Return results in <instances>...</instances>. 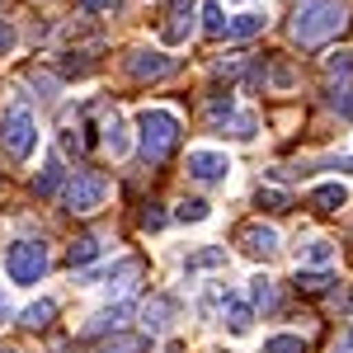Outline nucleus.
I'll list each match as a JSON object with an SVG mask.
<instances>
[{
    "label": "nucleus",
    "mask_w": 353,
    "mask_h": 353,
    "mask_svg": "<svg viewBox=\"0 0 353 353\" xmlns=\"http://www.w3.org/2000/svg\"><path fill=\"white\" fill-rule=\"evenodd\" d=\"M344 198H349L344 184H321V189H311V208H316V212H339Z\"/></svg>",
    "instance_id": "obj_14"
},
{
    "label": "nucleus",
    "mask_w": 353,
    "mask_h": 353,
    "mask_svg": "<svg viewBox=\"0 0 353 353\" xmlns=\"http://www.w3.org/2000/svg\"><path fill=\"white\" fill-rule=\"evenodd\" d=\"M170 66H174V61L165 52H146V48L132 52V61H128V71H132L137 81H161V76H170Z\"/></svg>",
    "instance_id": "obj_10"
},
{
    "label": "nucleus",
    "mask_w": 353,
    "mask_h": 353,
    "mask_svg": "<svg viewBox=\"0 0 353 353\" xmlns=\"http://www.w3.org/2000/svg\"><path fill=\"white\" fill-rule=\"evenodd\" d=\"M137 278H141V259H123V264H113L109 273H90L85 283H104L109 292H128Z\"/></svg>",
    "instance_id": "obj_8"
},
{
    "label": "nucleus",
    "mask_w": 353,
    "mask_h": 353,
    "mask_svg": "<svg viewBox=\"0 0 353 353\" xmlns=\"http://www.w3.org/2000/svg\"><path fill=\"white\" fill-rule=\"evenodd\" d=\"M231 113H236L231 94H212V99H208V123H212V128H221V123H226Z\"/></svg>",
    "instance_id": "obj_25"
},
{
    "label": "nucleus",
    "mask_w": 353,
    "mask_h": 353,
    "mask_svg": "<svg viewBox=\"0 0 353 353\" xmlns=\"http://www.w3.org/2000/svg\"><path fill=\"white\" fill-rule=\"evenodd\" d=\"M10 48H14V28L0 24V52H10Z\"/></svg>",
    "instance_id": "obj_32"
},
{
    "label": "nucleus",
    "mask_w": 353,
    "mask_h": 353,
    "mask_svg": "<svg viewBox=\"0 0 353 353\" xmlns=\"http://www.w3.org/2000/svg\"><path fill=\"white\" fill-rule=\"evenodd\" d=\"M0 321H10V301H5V292H0Z\"/></svg>",
    "instance_id": "obj_34"
},
{
    "label": "nucleus",
    "mask_w": 353,
    "mask_h": 353,
    "mask_svg": "<svg viewBox=\"0 0 353 353\" xmlns=\"http://www.w3.org/2000/svg\"><path fill=\"white\" fill-rule=\"evenodd\" d=\"M189 174L198 184H226L231 161H226L221 151H189Z\"/></svg>",
    "instance_id": "obj_6"
},
{
    "label": "nucleus",
    "mask_w": 353,
    "mask_h": 353,
    "mask_svg": "<svg viewBox=\"0 0 353 353\" xmlns=\"http://www.w3.org/2000/svg\"><path fill=\"white\" fill-rule=\"evenodd\" d=\"M344 24H349V5L344 0H301L297 14H292V38L301 48H316V43L334 38Z\"/></svg>",
    "instance_id": "obj_1"
},
{
    "label": "nucleus",
    "mask_w": 353,
    "mask_h": 353,
    "mask_svg": "<svg viewBox=\"0 0 353 353\" xmlns=\"http://www.w3.org/2000/svg\"><path fill=\"white\" fill-rule=\"evenodd\" d=\"M334 353H353V330L344 334V339H339V344H334Z\"/></svg>",
    "instance_id": "obj_33"
},
{
    "label": "nucleus",
    "mask_w": 353,
    "mask_h": 353,
    "mask_svg": "<svg viewBox=\"0 0 353 353\" xmlns=\"http://www.w3.org/2000/svg\"><path fill=\"white\" fill-rule=\"evenodd\" d=\"M301 259H306L311 269H330V264H334V245H330V241H306Z\"/></svg>",
    "instance_id": "obj_22"
},
{
    "label": "nucleus",
    "mask_w": 353,
    "mask_h": 353,
    "mask_svg": "<svg viewBox=\"0 0 353 353\" xmlns=\"http://www.w3.org/2000/svg\"><path fill=\"white\" fill-rule=\"evenodd\" d=\"M193 33V0H174V10H170V19H165L161 38L165 43H189Z\"/></svg>",
    "instance_id": "obj_9"
},
{
    "label": "nucleus",
    "mask_w": 353,
    "mask_h": 353,
    "mask_svg": "<svg viewBox=\"0 0 353 353\" xmlns=\"http://www.w3.org/2000/svg\"><path fill=\"white\" fill-rule=\"evenodd\" d=\"M128 311H132L128 301H118L113 311H99V316H94V321L85 325V334H104V330H113V325H118V321H123V316H128Z\"/></svg>",
    "instance_id": "obj_24"
},
{
    "label": "nucleus",
    "mask_w": 353,
    "mask_h": 353,
    "mask_svg": "<svg viewBox=\"0 0 353 353\" xmlns=\"http://www.w3.org/2000/svg\"><path fill=\"white\" fill-rule=\"evenodd\" d=\"M344 170H349V174H353V156H349V161H344Z\"/></svg>",
    "instance_id": "obj_36"
},
{
    "label": "nucleus",
    "mask_w": 353,
    "mask_h": 353,
    "mask_svg": "<svg viewBox=\"0 0 353 353\" xmlns=\"http://www.w3.org/2000/svg\"><path fill=\"white\" fill-rule=\"evenodd\" d=\"M76 5H81V10H90V14H104V10H113V5H118V0H76Z\"/></svg>",
    "instance_id": "obj_31"
},
{
    "label": "nucleus",
    "mask_w": 353,
    "mask_h": 353,
    "mask_svg": "<svg viewBox=\"0 0 353 353\" xmlns=\"http://www.w3.org/2000/svg\"><path fill=\"white\" fill-rule=\"evenodd\" d=\"M221 311H226V325L236 330V334L250 330V306H245V301H236V297H226V292H221Z\"/></svg>",
    "instance_id": "obj_20"
},
{
    "label": "nucleus",
    "mask_w": 353,
    "mask_h": 353,
    "mask_svg": "<svg viewBox=\"0 0 353 353\" xmlns=\"http://www.w3.org/2000/svg\"><path fill=\"white\" fill-rule=\"evenodd\" d=\"M99 250H104L99 236H81V241L71 245V254H66V259H71V269H85L90 259H99Z\"/></svg>",
    "instance_id": "obj_18"
},
{
    "label": "nucleus",
    "mask_w": 353,
    "mask_h": 353,
    "mask_svg": "<svg viewBox=\"0 0 353 353\" xmlns=\"http://www.w3.org/2000/svg\"><path fill=\"white\" fill-rule=\"evenodd\" d=\"M221 264H226V250H221V245H208V250H198V254H189V259H184V269H189V273H198V269H221Z\"/></svg>",
    "instance_id": "obj_16"
},
{
    "label": "nucleus",
    "mask_w": 353,
    "mask_h": 353,
    "mask_svg": "<svg viewBox=\"0 0 353 353\" xmlns=\"http://www.w3.org/2000/svg\"><path fill=\"white\" fill-rule=\"evenodd\" d=\"M330 283H334V278H330L325 269H297V288H301V292H311V297L330 292Z\"/></svg>",
    "instance_id": "obj_19"
},
{
    "label": "nucleus",
    "mask_w": 353,
    "mask_h": 353,
    "mask_svg": "<svg viewBox=\"0 0 353 353\" xmlns=\"http://www.w3.org/2000/svg\"><path fill=\"white\" fill-rule=\"evenodd\" d=\"M259 208H269V212H283V208H288V193H278V189H259Z\"/></svg>",
    "instance_id": "obj_29"
},
{
    "label": "nucleus",
    "mask_w": 353,
    "mask_h": 353,
    "mask_svg": "<svg viewBox=\"0 0 353 353\" xmlns=\"http://www.w3.org/2000/svg\"><path fill=\"white\" fill-rule=\"evenodd\" d=\"M250 301H254V306H264V311L278 306V288H273V278H264V273H259V278H250Z\"/></svg>",
    "instance_id": "obj_23"
},
{
    "label": "nucleus",
    "mask_w": 353,
    "mask_h": 353,
    "mask_svg": "<svg viewBox=\"0 0 353 353\" xmlns=\"http://www.w3.org/2000/svg\"><path fill=\"white\" fill-rule=\"evenodd\" d=\"M174 217L179 221H208V203H203V198H184Z\"/></svg>",
    "instance_id": "obj_28"
},
{
    "label": "nucleus",
    "mask_w": 353,
    "mask_h": 353,
    "mask_svg": "<svg viewBox=\"0 0 353 353\" xmlns=\"http://www.w3.org/2000/svg\"><path fill=\"white\" fill-rule=\"evenodd\" d=\"M5 273H10V283H19V288L38 283V278L48 273V245L43 241H14L5 250Z\"/></svg>",
    "instance_id": "obj_4"
},
{
    "label": "nucleus",
    "mask_w": 353,
    "mask_h": 353,
    "mask_svg": "<svg viewBox=\"0 0 353 353\" xmlns=\"http://www.w3.org/2000/svg\"><path fill=\"white\" fill-rule=\"evenodd\" d=\"M52 316H57V301H33V306H24V316H19V325L24 330H43V325H52Z\"/></svg>",
    "instance_id": "obj_15"
},
{
    "label": "nucleus",
    "mask_w": 353,
    "mask_h": 353,
    "mask_svg": "<svg viewBox=\"0 0 353 353\" xmlns=\"http://www.w3.org/2000/svg\"><path fill=\"white\" fill-rule=\"evenodd\" d=\"M170 321H174V301H170V297L146 301V311H141V325L151 330V334H161V330H170Z\"/></svg>",
    "instance_id": "obj_12"
},
{
    "label": "nucleus",
    "mask_w": 353,
    "mask_h": 353,
    "mask_svg": "<svg viewBox=\"0 0 353 353\" xmlns=\"http://www.w3.org/2000/svg\"><path fill=\"white\" fill-rule=\"evenodd\" d=\"M203 24H208V33H212V38H221V33H226V19H221V0H208V5H203Z\"/></svg>",
    "instance_id": "obj_27"
},
{
    "label": "nucleus",
    "mask_w": 353,
    "mask_h": 353,
    "mask_svg": "<svg viewBox=\"0 0 353 353\" xmlns=\"http://www.w3.org/2000/svg\"><path fill=\"white\" fill-rule=\"evenodd\" d=\"M104 198H109V179L104 174H76L66 184V208L71 212H94V208H104Z\"/></svg>",
    "instance_id": "obj_5"
},
{
    "label": "nucleus",
    "mask_w": 353,
    "mask_h": 353,
    "mask_svg": "<svg viewBox=\"0 0 353 353\" xmlns=\"http://www.w3.org/2000/svg\"><path fill=\"white\" fill-rule=\"evenodd\" d=\"M236 241H241V250L250 259H273V254H278V231H273V226H259V221H254V226H241Z\"/></svg>",
    "instance_id": "obj_7"
},
{
    "label": "nucleus",
    "mask_w": 353,
    "mask_h": 353,
    "mask_svg": "<svg viewBox=\"0 0 353 353\" xmlns=\"http://www.w3.org/2000/svg\"><path fill=\"white\" fill-rule=\"evenodd\" d=\"M137 128H141V161L146 165L170 161V151L179 146V118L170 109H146L137 118Z\"/></svg>",
    "instance_id": "obj_2"
},
{
    "label": "nucleus",
    "mask_w": 353,
    "mask_h": 353,
    "mask_svg": "<svg viewBox=\"0 0 353 353\" xmlns=\"http://www.w3.org/2000/svg\"><path fill=\"white\" fill-rule=\"evenodd\" d=\"M104 146H109L113 156H128V123H123L118 113L104 123Z\"/></svg>",
    "instance_id": "obj_17"
},
{
    "label": "nucleus",
    "mask_w": 353,
    "mask_h": 353,
    "mask_svg": "<svg viewBox=\"0 0 353 353\" xmlns=\"http://www.w3.org/2000/svg\"><path fill=\"white\" fill-rule=\"evenodd\" d=\"M269 28V14L264 10H241L236 19H226V33L221 38H254V33H264Z\"/></svg>",
    "instance_id": "obj_11"
},
{
    "label": "nucleus",
    "mask_w": 353,
    "mask_h": 353,
    "mask_svg": "<svg viewBox=\"0 0 353 353\" xmlns=\"http://www.w3.org/2000/svg\"><path fill=\"white\" fill-rule=\"evenodd\" d=\"M61 174H66V170H61V161H57V156H48L43 174H38V198H52V193L61 189Z\"/></svg>",
    "instance_id": "obj_21"
},
{
    "label": "nucleus",
    "mask_w": 353,
    "mask_h": 353,
    "mask_svg": "<svg viewBox=\"0 0 353 353\" xmlns=\"http://www.w3.org/2000/svg\"><path fill=\"white\" fill-rule=\"evenodd\" d=\"M264 353H306V344H301V334H273Z\"/></svg>",
    "instance_id": "obj_26"
},
{
    "label": "nucleus",
    "mask_w": 353,
    "mask_h": 353,
    "mask_svg": "<svg viewBox=\"0 0 353 353\" xmlns=\"http://www.w3.org/2000/svg\"><path fill=\"white\" fill-rule=\"evenodd\" d=\"M0 353H19V349H14V344H0Z\"/></svg>",
    "instance_id": "obj_35"
},
{
    "label": "nucleus",
    "mask_w": 353,
    "mask_h": 353,
    "mask_svg": "<svg viewBox=\"0 0 353 353\" xmlns=\"http://www.w3.org/2000/svg\"><path fill=\"white\" fill-rule=\"evenodd\" d=\"M0 141H5V151L14 156V161H28L33 156V146H38V123H33V113L24 104H10L5 118H0Z\"/></svg>",
    "instance_id": "obj_3"
},
{
    "label": "nucleus",
    "mask_w": 353,
    "mask_h": 353,
    "mask_svg": "<svg viewBox=\"0 0 353 353\" xmlns=\"http://www.w3.org/2000/svg\"><path fill=\"white\" fill-rule=\"evenodd\" d=\"M94 353H151V334H113Z\"/></svg>",
    "instance_id": "obj_13"
},
{
    "label": "nucleus",
    "mask_w": 353,
    "mask_h": 353,
    "mask_svg": "<svg viewBox=\"0 0 353 353\" xmlns=\"http://www.w3.org/2000/svg\"><path fill=\"white\" fill-rule=\"evenodd\" d=\"M141 226H146V231H161V226H165V212L156 208V203H146V212H141Z\"/></svg>",
    "instance_id": "obj_30"
}]
</instances>
